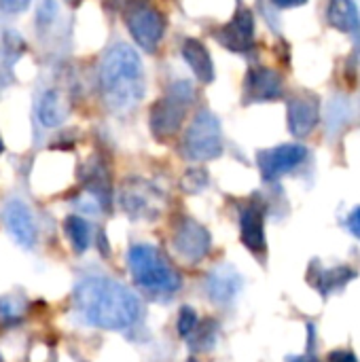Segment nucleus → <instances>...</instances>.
Here are the masks:
<instances>
[{
	"instance_id": "f257e3e1",
	"label": "nucleus",
	"mask_w": 360,
	"mask_h": 362,
	"mask_svg": "<svg viewBox=\"0 0 360 362\" xmlns=\"http://www.w3.org/2000/svg\"><path fill=\"white\" fill-rule=\"evenodd\" d=\"M74 305L81 318L104 331H125L142 314V303L125 284L106 276H87L74 288Z\"/></svg>"
},
{
	"instance_id": "f03ea898",
	"label": "nucleus",
	"mask_w": 360,
	"mask_h": 362,
	"mask_svg": "<svg viewBox=\"0 0 360 362\" xmlns=\"http://www.w3.org/2000/svg\"><path fill=\"white\" fill-rule=\"evenodd\" d=\"M98 83L106 106L115 112L132 110L144 95V66L134 47L127 42L112 45L98 72Z\"/></svg>"
},
{
	"instance_id": "7ed1b4c3",
	"label": "nucleus",
	"mask_w": 360,
	"mask_h": 362,
	"mask_svg": "<svg viewBox=\"0 0 360 362\" xmlns=\"http://www.w3.org/2000/svg\"><path fill=\"white\" fill-rule=\"evenodd\" d=\"M127 265L134 282L146 293L172 295L180 288V276L155 246L134 244L127 252Z\"/></svg>"
},
{
	"instance_id": "20e7f679",
	"label": "nucleus",
	"mask_w": 360,
	"mask_h": 362,
	"mask_svg": "<svg viewBox=\"0 0 360 362\" xmlns=\"http://www.w3.org/2000/svg\"><path fill=\"white\" fill-rule=\"evenodd\" d=\"M195 100V89L189 81H176L170 85L168 93L151 104L149 110V125L151 134L157 140H170L176 136L185 123L187 108Z\"/></svg>"
},
{
	"instance_id": "39448f33",
	"label": "nucleus",
	"mask_w": 360,
	"mask_h": 362,
	"mask_svg": "<svg viewBox=\"0 0 360 362\" xmlns=\"http://www.w3.org/2000/svg\"><path fill=\"white\" fill-rule=\"evenodd\" d=\"M182 155L191 161H212L223 155L221 121L210 110H199L182 138Z\"/></svg>"
},
{
	"instance_id": "423d86ee",
	"label": "nucleus",
	"mask_w": 360,
	"mask_h": 362,
	"mask_svg": "<svg viewBox=\"0 0 360 362\" xmlns=\"http://www.w3.org/2000/svg\"><path fill=\"white\" fill-rule=\"evenodd\" d=\"M119 204L121 210L134 221H155L166 206V197L153 182L132 176L121 185Z\"/></svg>"
},
{
	"instance_id": "0eeeda50",
	"label": "nucleus",
	"mask_w": 360,
	"mask_h": 362,
	"mask_svg": "<svg viewBox=\"0 0 360 362\" xmlns=\"http://www.w3.org/2000/svg\"><path fill=\"white\" fill-rule=\"evenodd\" d=\"M123 19H125V25H127V32L132 34L134 42L153 53L157 51L163 34H166V17L144 4V2H138V0H132L125 8H123Z\"/></svg>"
},
{
	"instance_id": "6e6552de",
	"label": "nucleus",
	"mask_w": 360,
	"mask_h": 362,
	"mask_svg": "<svg viewBox=\"0 0 360 362\" xmlns=\"http://www.w3.org/2000/svg\"><path fill=\"white\" fill-rule=\"evenodd\" d=\"M306 159H308V148L299 142H289V144H280L274 148H265L257 155L261 176L267 182H274L282 178L284 174L297 170Z\"/></svg>"
},
{
	"instance_id": "1a4fd4ad",
	"label": "nucleus",
	"mask_w": 360,
	"mask_h": 362,
	"mask_svg": "<svg viewBox=\"0 0 360 362\" xmlns=\"http://www.w3.org/2000/svg\"><path fill=\"white\" fill-rule=\"evenodd\" d=\"M210 231L193 218H182L172 235V248L185 263H199L210 252Z\"/></svg>"
},
{
	"instance_id": "9d476101",
	"label": "nucleus",
	"mask_w": 360,
	"mask_h": 362,
	"mask_svg": "<svg viewBox=\"0 0 360 362\" xmlns=\"http://www.w3.org/2000/svg\"><path fill=\"white\" fill-rule=\"evenodd\" d=\"M216 40L233 51V53H248L255 47V15L250 8L240 6L236 15L214 32Z\"/></svg>"
},
{
	"instance_id": "9b49d317",
	"label": "nucleus",
	"mask_w": 360,
	"mask_h": 362,
	"mask_svg": "<svg viewBox=\"0 0 360 362\" xmlns=\"http://www.w3.org/2000/svg\"><path fill=\"white\" fill-rule=\"evenodd\" d=\"M320 121V100L314 93L293 95L286 104V123L289 132L295 138H306L314 132Z\"/></svg>"
},
{
	"instance_id": "f8f14e48",
	"label": "nucleus",
	"mask_w": 360,
	"mask_h": 362,
	"mask_svg": "<svg viewBox=\"0 0 360 362\" xmlns=\"http://www.w3.org/2000/svg\"><path fill=\"white\" fill-rule=\"evenodd\" d=\"M2 223L11 238L21 246V248H34L38 231L36 223L32 216V210L21 202V199H8L2 208Z\"/></svg>"
},
{
	"instance_id": "ddd939ff",
	"label": "nucleus",
	"mask_w": 360,
	"mask_h": 362,
	"mask_svg": "<svg viewBox=\"0 0 360 362\" xmlns=\"http://www.w3.org/2000/svg\"><path fill=\"white\" fill-rule=\"evenodd\" d=\"M284 81L282 74L267 66H252L244 78V100L246 102H272L282 95Z\"/></svg>"
},
{
	"instance_id": "4468645a",
	"label": "nucleus",
	"mask_w": 360,
	"mask_h": 362,
	"mask_svg": "<svg viewBox=\"0 0 360 362\" xmlns=\"http://www.w3.org/2000/svg\"><path fill=\"white\" fill-rule=\"evenodd\" d=\"M240 238H242V244L255 255H263L267 248L263 208L255 202L246 204L240 210Z\"/></svg>"
},
{
	"instance_id": "2eb2a0df",
	"label": "nucleus",
	"mask_w": 360,
	"mask_h": 362,
	"mask_svg": "<svg viewBox=\"0 0 360 362\" xmlns=\"http://www.w3.org/2000/svg\"><path fill=\"white\" fill-rule=\"evenodd\" d=\"M354 278H356V272L348 265L323 267L318 261H314L310 267V282L323 297H331V295L344 291L346 284H350Z\"/></svg>"
},
{
	"instance_id": "dca6fc26",
	"label": "nucleus",
	"mask_w": 360,
	"mask_h": 362,
	"mask_svg": "<svg viewBox=\"0 0 360 362\" xmlns=\"http://www.w3.org/2000/svg\"><path fill=\"white\" fill-rule=\"evenodd\" d=\"M242 276L231 265H219L206 280V291L214 303H231L242 291Z\"/></svg>"
},
{
	"instance_id": "f3484780",
	"label": "nucleus",
	"mask_w": 360,
	"mask_h": 362,
	"mask_svg": "<svg viewBox=\"0 0 360 362\" xmlns=\"http://www.w3.org/2000/svg\"><path fill=\"white\" fill-rule=\"evenodd\" d=\"M180 53H182L185 64L191 68V72L195 74V78L199 83L208 85L214 81V62L210 57V51L206 49V45L199 38H185Z\"/></svg>"
},
{
	"instance_id": "a211bd4d",
	"label": "nucleus",
	"mask_w": 360,
	"mask_h": 362,
	"mask_svg": "<svg viewBox=\"0 0 360 362\" xmlns=\"http://www.w3.org/2000/svg\"><path fill=\"white\" fill-rule=\"evenodd\" d=\"M325 15L331 28L360 40V11L354 0H329Z\"/></svg>"
},
{
	"instance_id": "6ab92c4d",
	"label": "nucleus",
	"mask_w": 360,
	"mask_h": 362,
	"mask_svg": "<svg viewBox=\"0 0 360 362\" xmlns=\"http://www.w3.org/2000/svg\"><path fill=\"white\" fill-rule=\"evenodd\" d=\"M70 100L62 89H49L38 102V121L45 127H57L68 119Z\"/></svg>"
},
{
	"instance_id": "aec40b11",
	"label": "nucleus",
	"mask_w": 360,
	"mask_h": 362,
	"mask_svg": "<svg viewBox=\"0 0 360 362\" xmlns=\"http://www.w3.org/2000/svg\"><path fill=\"white\" fill-rule=\"evenodd\" d=\"M64 231H66L74 252L83 255L89 248V244H91V229H89V223L83 216H76V214L68 216L66 223H64Z\"/></svg>"
},
{
	"instance_id": "412c9836",
	"label": "nucleus",
	"mask_w": 360,
	"mask_h": 362,
	"mask_svg": "<svg viewBox=\"0 0 360 362\" xmlns=\"http://www.w3.org/2000/svg\"><path fill=\"white\" fill-rule=\"evenodd\" d=\"M187 339L191 341V348L193 350L204 352V350L212 348V344L216 339V322L214 320H208L206 325H197V329Z\"/></svg>"
},
{
	"instance_id": "4be33fe9",
	"label": "nucleus",
	"mask_w": 360,
	"mask_h": 362,
	"mask_svg": "<svg viewBox=\"0 0 360 362\" xmlns=\"http://www.w3.org/2000/svg\"><path fill=\"white\" fill-rule=\"evenodd\" d=\"M180 187H182L185 193H191V195L199 193L204 187H208V172L202 170V168L187 170L185 176H182V180H180Z\"/></svg>"
},
{
	"instance_id": "5701e85b",
	"label": "nucleus",
	"mask_w": 360,
	"mask_h": 362,
	"mask_svg": "<svg viewBox=\"0 0 360 362\" xmlns=\"http://www.w3.org/2000/svg\"><path fill=\"white\" fill-rule=\"evenodd\" d=\"M197 325H199V318H197L195 310H193V308H189V305L180 308V312H178V320H176L178 335H180L182 339H187V337L197 329Z\"/></svg>"
},
{
	"instance_id": "b1692460",
	"label": "nucleus",
	"mask_w": 360,
	"mask_h": 362,
	"mask_svg": "<svg viewBox=\"0 0 360 362\" xmlns=\"http://www.w3.org/2000/svg\"><path fill=\"white\" fill-rule=\"evenodd\" d=\"M57 13H59V8H57V2L55 0H40L38 11H36V25L40 30H47L55 21Z\"/></svg>"
},
{
	"instance_id": "393cba45",
	"label": "nucleus",
	"mask_w": 360,
	"mask_h": 362,
	"mask_svg": "<svg viewBox=\"0 0 360 362\" xmlns=\"http://www.w3.org/2000/svg\"><path fill=\"white\" fill-rule=\"evenodd\" d=\"M21 312H23V303L19 299H13V297L0 299V318H2V322H17Z\"/></svg>"
},
{
	"instance_id": "a878e982",
	"label": "nucleus",
	"mask_w": 360,
	"mask_h": 362,
	"mask_svg": "<svg viewBox=\"0 0 360 362\" xmlns=\"http://www.w3.org/2000/svg\"><path fill=\"white\" fill-rule=\"evenodd\" d=\"M23 51H25V42H23V38H21V36H17L13 30H8V32L4 34V53L8 55V59H11V62H15L17 57H21V55H23Z\"/></svg>"
},
{
	"instance_id": "bb28decb",
	"label": "nucleus",
	"mask_w": 360,
	"mask_h": 362,
	"mask_svg": "<svg viewBox=\"0 0 360 362\" xmlns=\"http://www.w3.org/2000/svg\"><path fill=\"white\" fill-rule=\"evenodd\" d=\"M30 6V0H0V8L8 15L23 13Z\"/></svg>"
},
{
	"instance_id": "cd10ccee",
	"label": "nucleus",
	"mask_w": 360,
	"mask_h": 362,
	"mask_svg": "<svg viewBox=\"0 0 360 362\" xmlns=\"http://www.w3.org/2000/svg\"><path fill=\"white\" fill-rule=\"evenodd\" d=\"M346 229L360 240V206H356L354 210H350L348 218H346Z\"/></svg>"
},
{
	"instance_id": "c85d7f7f",
	"label": "nucleus",
	"mask_w": 360,
	"mask_h": 362,
	"mask_svg": "<svg viewBox=\"0 0 360 362\" xmlns=\"http://www.w3.org/2000/svg\"><path fill=\"white\" fill-rule=\"evenodd\" d=\"M327 362H359L352 350H335L327 356Z\"/></svg>"
},
{
	"instance_id": "c756f323",
	"label": "nucleus",
	"mask_w": 360,
	"mask_h": 362,
	"mask_svg": "<svg viewBox=\"0 0 360 362\" xmlns=\"http://www.w3.org/2000/svg\"><path fill=\"white\" fill-rule=\"evenodd\" d=\"M306 2L308 0H272V4H276L278 8H295V6H301Z\"/></svg>"
},
{
	"instance_id": "7c9ffc66",
	"label": "nucleus",
	"mask_w": 360,
	"mask_h": 362,
	"mask_svg": "<svg viewBox=\"0 0 360 362\" xmlns=\"http://www.w3.org/2000/svg\"><path fill=\"white\" fill-rule=\"evenodd\" d=\"M286 362H320V361H318L314 354H310V352H308V354H301V356H289Z\"/></svg>"
},
{
	"instance_id": "2f4dec72",
	"label": "nucleus",
	"mask_w": 360,
	"mask_h": 362,
	"mask_svg": "<svg viewBox=\"0 0 360 362\" xmlns=\"http://www.w3.org/2000/svg\"><path fill=\"white\" fill-rule=\"evenodd\" d=\"M66 2H68L70 6H79V4H81L83 0H66Z\"/></svg>"
},
{
	"instance_id": "473e14b6",
	"label": "nucleus",
	"mask_w": 360,
	"mask_h": 362,
	"mask_svg": "<svg viewBox=\"0 0 360 362\" xmlns=\"http://www.w3.org/2000/svg\"><path fill=\"white\" fill-rule=\"evenodd\" d=\"M2 151H4V142H2V138H0V155H2Z\"/></svg>"
}]
</instances>
